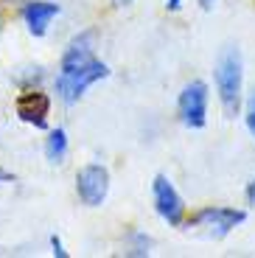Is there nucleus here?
<instances>
[{"label":"nucleus","instance_id":"f257e3e1","mask_svg":"<svg viewBox=\"0 0 255 258\" xmlns=\"http://www.w3.org/2000/svg\"><path fill=\"white\" fill-rule=\"evenodd\" d=\"M93 37H96L93 31H82L65 48L62 62H59V73L53 79L59 101L76 104L87 93V87H93L96 82L109 76L107 62H101L96 56V51H93Z\"/></svg>","mask_w":255,"mask_h":258},{"label":"nucleus","instance_id":"f03ea898","mask_svg":"<svg viewBox=\"0 0 255 258\" xmlns=\"http://www.w3.org/2000/svg\"><path fill=\"white\" fill-rule=\"evenodd\" d=\"M216 93H219V104L227 118H236L241 110V96H244V59L238 45H224L222 53L216 59Z\"/></svg>","mask_w":255,"mask_h":258},{"label":"nucleus","instance_id":"7ed1b4c3","mask_svg":"<svg viewBox=\"0 0 255 258\" xmlns=\"http://www.w3.org/2000/svg\"><path fill=\"white\" fill-rule=\"evenodd\" d=\"M247 219V211L241 208H227V205H208L202 211H197L188 222V227H194L197 233H202L205 239H224L227 233H233L241 222Z\"/></svg>","mask_w":255,"mask_h":258},{"label":"nucleus","instance_id":"20e7f679","mask_svg":"<svg viewBox=\"0 0 255 258\" xmlns=\"http://www.w3.org/2000/svg\"><path fill=\"white\" fill-rule=\"evenodd\" d=\"M152 200H154V211L166 225L179 227L185 222V200L179 197V191L174 188V182L166 174H157L152 180Z\"/></svg>","mask_w":255,"mask_h":258},{"label":"nucleus","instance_id":"39448f33","mask_svg":"<svg viewBox=\"0 0 255 258\" xmlns=\"http://www.w3.org/2000/svg\"><path fill=\"white\" fill-rule=\"evenodd\" d=\"M177 112L188 129H202L208 123V84L199 79L185 84L177 98Z\"/></svg>","mask_w":255,"mask_h":258},{"label":"nucleus","instance_id":"423d86ee","mask_svg":"<svg viewBox=\"0 0 255 258\" xmlns=\"http://www.w3.org/2000/svg\"><path fill=\"white\" fill-rule=\"evenodd\" d=\"M76 194H79V200H82L87 208L104 205V200H107V194H109V171H107V166H101V163H87V166L79 168Z\"/></svg>","mask_w":255,"mask_h":258},{"label":"nucleus","instance_id":"0eeeda50","mask_svg":"<svg viewBox=\"0 0 255 258\" xmlns=\"http://www.w3.org/2000/svg\"><path fill=\"white\" fill-rule=\"evenodd\" d=\"M48 112H51V98L39 90H26L17 98V115L20 121L31 123L37 129H48Z\"/></svg>","mask_w":255,"mask_h":258},{"label":"nucleus","instance_id":"6e6552de","mask_svg":"<svg viewBox=\"0 0 255 258\" xmlns=\"http://www.w3.org/2000/svg\"><path fill=\"white\" fill-rule=\"evenodd\" d=\"M59 14V3H51V0H28L23 6V20H26L28 31L34 37H45L51 20Z\"/></svg>","mask_w":255,"mask_h":258},{"label":"nucleus","instance_id":"1a4fd4ad","mask_svg":"<svg viewBox=\"0 0 255 258\" xmlns=\"http://www.w3.org/2000/svg\"><path fill=\"white\" fill-rule=\"evenodd\" d=\"M45 157L51 163H62L68 157V132L62 126L51 129V135L45 141Z\"/></svg>","mask_w":255,"mask_h":258},{"label":"nucleus","instance_id":"9d476101","mask_svg":"<svg viewBox=\"0 0 255 258\" xmlns=\"http://www.w3.org/2000/svg\"><path fill=\"white\" fill-rule=\"evenodd\" d=\"M129 255H149L152 252V236H146V233H141V230H132L129 233Z\"/></svg>","mask_w":255,"mask_h":258},{"label":"nucleus","instance_id":"9b49d317","mask_svg":"<svg viewBox=\"0 0 255 258\" xmlns=\"http://www.w3.org/2000/svg\"><path fill=\"white\" fill-rule=\"evenodd\" d=\"M244 121H247L249 135L255 138V87L249 90V96H247V107H244Z\"/></svg>","mask_w":255,"mask_h":258},{"label":"nucleus","instance_id":"f8f14e48","mask_svg":"<svg viewBox=\"0 0 255 258\" xmlns=\"http://www.w3.org/2000/svg\"><path fill=\"white\" fill-rule=\"evenodd\" d=\"M51 247H53V255L56 258H68V250L62 247V239H59V236H51Z\"/></svg>","mask_w":255,"mask_h":258},{"label":"nucleus","instance_id":"ddd939ff","mask_svg":"<svg viewBox=\"0 0 255 258\" xmlns=\"http://www.w3.org/2000/svg\"><path fill=\"white\" fill-rule=\"evenodd\" d=\"M182 3H185V0H166V9H168V12H179Z\"/></svg>","mask_w":255,"mask_h":258},{"label":"nucleus","instance_id":"4468645a","mask_svg":"<svg viewBox=\"0 0 255 258\" xmlns=\"http://www.w3.org/2000/svg\"><path fill=\"white\" fill-rule=\"evenodd\" d=\"M247 202H249V205H255V180L247 185Z\"/></svg>","mask_w":255,"mask_h":258},{"label":"nucleus","instance_id":"2eb2a0df","mask_svg":"<svg viewBox=\"0 0 255 258\" xmlns=\"http://www.w3.org/2000/svg\"><path fill=\"white\" fill-rule=\"evenodd\" d=\"M197 3H199V6L205 9V12H211V9L216 6V0H197Z\"/></svg>","mask_w":255,"mask_h":258},{"label":"nucleus","instance_id":"dca6fc26","mask_svg":"<svg viewBox=\"0 0 255 258\" xmlns=\"http://www.w3.org/2000/svg\"><path fill=\"white\" fill-rule=\"evenodd\" d=\"M121 3H123V6H126V3H132V0H121Z\"/></svg>","mask_w":255,"mask_h":258},{"label":"nucleus","instance_id":"f3484780","mask_svg":"<svg viewBox=\"0 0 255 258\" xmlns=\"http://www.w3.org/2000/svg\"><path fill=\"white\" fill-rule=\"evenodd\" d=\"M115 3H121V0H115Z\"/></svg>","mask_w":255,"mask_h":258}]
</instances>
